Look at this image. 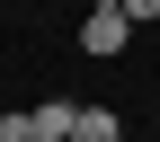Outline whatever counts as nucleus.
I'll list each match as a JSON object with an SVG mask.
<instances>
[{"label":"nucleus","instance_id":"1","mask_svg":"<svg viewBox=\"0 0 160 142\" xmlns=\"http://www.w3.org/2000/svg\"><path fill=\"white\" fill-rule=\"evenodd\" d=\"M125 45H133V18L125 9H89L80 18V53H89V62H116Z\"/></svg>","mask_w":160,"mask_h":142},{"label":"nucleus","instance_id":"2","mask_svg":"<svg viewBox=\"0 0 160 142\" xmlns=\"http://www.w3.org/2000/svg\"><path fill=\"white\" fill-rule=\"evenodd\" d=\"M71 125H80V107H71V98H45V107H27V142H71Z\"/></svg>","mask_w":160,"mask_h":142},{"label":"nucleus","instance_id":"3","mask_svg":"<svg viewBox=\"0 0 160 142\" xmlns=\"http://www.w3.org/2000/svg\"><path fill=\"white\" fill-rule=\"evenodd\" d=\"M71 142H125V115H116V107H80Z\"/></svg>","mask_w":160,"mask_h":142},{"label":"nucleus","instance_id":"4","mask_svg":"<svg viewBox=\"0 0 160 142\" xmlns=\"http://www.w3.org/2000/svg\"><path fill=\"white\" fill-rule=\"evenodd\" d=\"M125 18L133 27H160V0H125Z\"/></svg>","mask_w":160,"mask_h":142},{"label":"nucleus","instance_id":"5","mask_svg":"<svg viewBox=\"0 0 160 142\" xmlns=\"http://www.w3.org/2000/svg\"><path fill=\"white\" fill-rule=\"evenodd\" d=\"M89 9H125V0H89Z\"/></svg>","mask_w":160,"mask_h":142}]
</instances>
